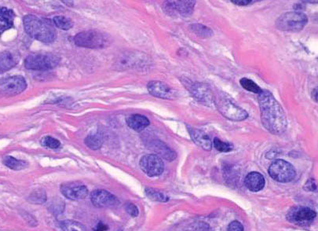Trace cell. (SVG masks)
Segmentation results:
<instances>
[{
    "label": "cell",
    "instance_id": "cell-1",
    "mask_svg": "<svg viewBox=\"0 0 318 231\" xmlns=\"http://www.w3.org/2000/svg\"><path fill=\"white\" fill-rule=\"evenodd\" d=\"M258 101L264 128L271 134H283L287 128V116L280 103L267 90H262L258 94Z\"/></svg>",
    "mask_w": 318,
    "mask_h": 231
},
{
    "label": "cell",
    "instance_id": "cell-2",
    "mask_svg": "<svg viewBox=\"0 0 318 231\" xmlns=\"http://www.w3.org/2000/svg\"><path fill=\"white\" fill-rule=\"evenodd\" d=\"M26 32L44 44H52L57 37L54 26L50 20L46 18H40L35 15H27L23 19Z\"/></svg>",
    "mask_w": 318,
    "mask_h": 231
},
{
    "label": "cell",
    "instance_id": "cell-3",
    "mask_svg": "<svg viewBox=\"0 0 318 231\" xmlns=\"http://www.w3.org/2000/svg\"><path fill=\"white\" fill-rule=\"evenodd\" d=\"M214 104L222 115L227 119L234 121H242L248 116L246 110L240 107L232 101L231 98L225 94H217L214 97Z\"/></svg>",
    "mask_w": 318,
    "mask_h": 231
},
{
    "label": "cell",
    "instance_id": "cell-4",
    "mask_svg": "<svg viewBox=\"0 0 318 231\" xmlns=\"http://www.w3.org/2000/svg\"><path fill=\"white\" fill-rule=\"evenodd\" d=\"M76 45L80 48L99 49L108 46L110 44V37L101 32L90 30L82 32L76 36L74 38Z\"/></svg>",
    "mask_w": 318,
    "mask_h": 231
},
{
    "label": "cell",
    "instance_id": "cell-5",
    "mask_svg": "<svg viewBox=\"0 0 318 231\" xmlns=\"http://www.w3.org/2000/svg\"><path fill=\"white\" fill-rule=\"evenodd\" d=\"M306 15L300 11H292L284 14L276 20L278 30L284 32H298L304 30L308 24Z\"/></svg>",
    "mask_w": 318,
    "mask_h": 231
},
{
    "label": "cell",
    "instance_id": "cell-6",
    "mask_svg": "<svg viewBox=\"0 0 318 231\" xmlns=\"http://www.w3.org/2000/svg\"><path fill=\"white\" fill-rule=\"evenodd\" d=\"M59 62L60 58L54 54L33 53L26 58L24 66L28 70L45 71L54 68Z\"/></svg>",
    "mask_w": 318,
    "mask_h": 231
},
{
    "label": "cell",
    "instance_id": "cell-7",
    "mask_svg": "<svg viewBox=\"0 0 318 231\" xmlns=\"http://www.w3.org/2000/svg\"><path fill=\"white\" fill-rule=\"evenodd\" d=\"M272 180L279 182H289L296 176V172L292 165L284 160H276L272 162L268 170Z\"/></svg>",
    "mask_w": 318,
    "mask_h": 231
},
{
    "label": "cell",
    "instance_id": "cell-8",
    "mask_svg": "<svg viewBox=\"0 0 318 231\" xmlns=\"http://www.w3.org/2000/svg\"><path fill=\"white\" fill-rule=\"evenodd\" d=\"M27 88L26 80L20 76L0 80V98L12 97L24 92Z\"/></svg>",
    "mask_w": 318,
    "mask_h": 231
},
{
    "label": "cell",
    "instance_id": "cell-9",
    "mask_svg": "<svg viewBox=\"0 0 318 231\" xmlns=\"http://www.w3.org/2000/svg\"><path fill=\"white\" fill-rule=\"evenodd\" d=\"M316 216V212L310 208L294 206L289 210L286 217L292 224L300 226H308L314 222Z\"/></svg>",
    "mask_w": 318,
    "mask_h": 231
},
{
    "label": "cell",
    "instance_id": "cell-10",
    "mask_svg": "<svg viewBox=\"0 0 318 231\" xmlns=\"http://www.w3.org/2000/svg\"><path fill=\"white\" fill-rule=\"evenodd\" d=\"M139 165L143 172L150 177L160 176L164 170L163 160L155 154L144 155L139 162Z\"/></svg>",
    "mask_w": 318,
    "mask_h": 231
},
{
    "label": "cell",
    "instance_id": "cell-11",
    "mask_svg": "<svg viewBox=\"0 0 318 231\" xmlns=\"http://www.w3.org/2000/svg\"><path fill=\"white\" fill-rule=\"evenodd\" d=\"M195 1H166L164 4V10L170 16H188L192 14Z\"/></svg>",
    "mask_w": 318,
    "mask_h": 231
},
{
    "label": "cell",
    "instance_id": "cell-12",
    "mask_svg": "<svg viewBox=\"0 0 318 231\" xmlns=\"http://www.w3.org/2000/svg\"><path fill=\"white\" fill-rule=\"evenodd\" d=\"M60 192L70 200H82L88 196V190L80 182H70L60 186Z\"/></svg>",
    "mask_w": 318,
    "mask_h": 231
},
{
    "label": "cell",
    "instance_id": "cell-13",
    "mask_svg": "<svg viewBox=\"0 0 318 231\" xmlns=\"http://www.w3.org/2000/svg\"><path fill=\"white\" fill-rule=\"evenodd\" d=\"M90 200L96 207H115L119 204V200L112 194L104 190H96L90 194Z\"/></svg>",
    "mask_w": 318,
    "mask_h": 231
},
{
    "label": "cell",
    "instance_id": "cell-14",
    "mask_svg": "<svg viewBox=\"0 0 318 231\" xmlns=\"http://www.w3.org/2000/svg\"><path fill=\"white\" fill-rule=\"evenodd\" d=\"M148 92L152 96L164 99L174 98L176 93L165 82L161 81H150L147 85Z\"/></svg>",
    "mask_w": 318,
    "mask_h": 231
},
{
    "label": "cell",
    "instance_id": "cell-15",
    "mask_svg": "<svg viewBox=\"0 0 318 231\" xmlns=\"http://www.w3.org/2000/svg\"><path fill=\"white\" fill-rule=\"evenodd\" d=\"M188 88L192 93V96L198 99V101L204 103H210L212 102V92L207 84H202V82H194Z\"/></svg>",
    "mask_w": 318,
    "mask_h": 231
},
{
    "label": "cell",
    "instance_id": "cell-16",
    "mask_svg": "<svg viewBox=\"0 0 318 231\" xmlns=\"http://www.w3.org/2000/svg\"><path fill=\"white\" fill-rule=\"evenodd\" d=\"M148 148L152 150L156 156L164 158L169 162H172L177 158V154L174 150H172V148H169L165 143L159 140L151 142L150 144H148Z\"/></svg>",
    "mask_w": 318,
    "mask_h": 231
},
{
    "label": "cell",
    "instance_id": "cell-17",
    "mask_svg": "<svg viewBox=\"0 0 318 231\" xmlns=\"http://www.w3.org/2000/svg\"><path fill=\"white\" fill-rule=\"evenodd\" d=\"M244 184L248 189L252 192H258L265 186L266 180L262 174L253 172L249 173L244 178Z\"/></svg>",
    "mask_w": 318,
    "mask_h": 231
},
{
    "label": "cell",
    "instance_id": "cell-18",
    "mask_svg": "<svg viewBox=\"0 0 318 231\" xmlns=\"http://www.w3.org/2000/svg\"><path fill=\"white\" fill-rule=\"evenodd\" d=\"M188 129L191 138H192V141L194 142L196 145L202 147V148H204L206 151H210L212 150V141H210V138L207 134H204L202 130L192 128H188Z\"/></svg>",
    "mask_w": 318,
    "mask_h": 231
},
{
    "label": "cell",
    "instance_id": "cell-19",
    "mask_svg": "<svg viewBox=\"0 0 318 231\" xmlns=\"http://www.w3.org/2000/svg\"><path fill=\"white\" fill-rule=\"evenodd\" d=\"M14 13L12 10L0 6V35L14 27Z\"/></svg>",
    "mask_w": 318,
    "mask_h": 231
},
{
    "label": "cell",
    "instance_id": "cell-20",
    "mask_svg": "<svg viewBox=\"0 0 318 231\" xmlns=\"http://www.w3.org/2000/svg\"><path fill=\"white\" fill-rule=\"evenodd\" d=\"M126 124L130 128L139 132L146 128L150 125V120L144 116L134 114L128 118Z\"/></svg>",
    "mask_w": 318,
    "mask_h": 231
},
{
    "label": "cell",
    "instance_id": "cell-21",
    "mask_svg": "<svg viewBox=\"0 0 318 231\" xmlns=\"http://www.w3.org/2000/svg\"><path fill=\"white\" fill-rule=\"evenodd\" d=\"M18 63L12 54L10 52H4L0 54V74H4L5 72L11 70Z\"/></svg>",
    "mask_w": 318,
    "mask_h": 231
},
{
    "label": "cell",
    "instance_id": "cell-22",
    "mask_svg": "<svg viewBox=\"0 0 318 231\" xmlns=\"http://www.w3.org/2000/svg\"><path fill=\"white\" fill-rule=\"evenodd\" d=\"M2 162L6 167L10 168L12 170H22L27 167V162L22 160H18L11 156H4Z\"/></svg>",
    "mask_w": 318,
    "mask_h": 231
},
{
    "label": "cell",
    "instance_id": "cell-23",
    "mask_svg": "<svg viewBox=\"0 0 318 231\" xmlns=\"http://www.w3.org/2000/svg\"><path fill=\"white\" fill-rule=\"evenodd\" d=\"M85 144L93 150H97L101 148L103 144V138L100 133L90 134L86 138Z\"/></svg>",
    "mask_w": 318,
    "mask_h": 231
},
{
    "label": "cell",
    "instance_id": "cell-24",
    "mask_svg": "<svg viewBox=\"0 0 318 231\" xmlns=\"http://www.w3.org/2000/svg\"><path fill=\"white\" fill-rule=\"evenodd\" d=\"M60 226L63 231H88L84 226L74 220H64Z\"/></svg>",
    "mask_w": 318,
    "mask_h": 231
},
{
    "label": "cell",
    "instance_id": "cell-25",
    "mask_svg": "<svg viewBox=\"0 0 318 231\" xmlns=\"http://www.w3.org/2000/svg\"><path fill=\"white\" fill-rule=\"evenodd\" d=\"M46 200V192L42 189L32 191L28 198V202L34 204H42Z\"/></svg>",
    "mask_w": 318,
    "mask_h": 231
},
{
    "label": "cell",
    "instance_id": "cell-26",
    "mask_svg": "<svg viewBox=\"0 0 318 231\" xmlns=\"http://www.w3.org/2000/svg\"><path fill=\"white\" fill-rule=\"evenodd\" d=\"M144 191H146V196L150 198V200H154V202H166L168 200V198L166 195L164 194L163 192L154 189V188L146 187Z\"/></svg>",
    "mask_w": 318,
    "mask_h": 231
},
{
    "label": "cell",
    "instance_id": "cell-27",
    "mask_svg": "<svg viewBox=\"0 0 318 231\" xmlns=\"http://www.w3.org/2000/svg\"><path fill=\"white\" fill-rule=\"evenodd\" d=\"M53 22L54 24L60 30H68L74 26L72 20L64 16H56L54 18Z\"/></svg>",
    "mask_w": 318,
    "mask_h": 231
},
{
    "label": "cell",
    "instance_id": "cell-28",
    "mask_svg": "<svg viewBox=\"0 0 318 231\" xmlns=\"http://www.w3.org/2000/svg\"><path fill=\"white\" fill-rule=\"evenodd\" d=\"M240 84L244 88L245 90H248V92L258 94L261 92L262 89L260 86L252 80L248 79V78H242L240 80Z\"/></svg>",
    "mask_w": 318,
    "mask_h": 231
},
{
    "label": "cell",
    "instance_id": "cell-29",
    "mask_svg": "<svg viewBox=\"0 0 318 231\" xmlns=\"http://www.w3.org/2000/svg\"><path fill=\"white\" fill-rule=\"evenodd\" d=\"M191 30L199 36L207 38L212 35V30L207 26L200 24H194L190 26Z\"/></svg>",
    "mask_w": 318,
    "mask_h": 231
},
{
    "label": "cell",
    "instance_id": "cell-30",
    "mask_svg": "<svg viewBox=\"0 0 318 231\" xmlns=\"http://www.w3.org/2000/svg\"><path fill=\"white\" fill-rule=\"evenodd\" d=\"M214 146L218 151L224 152H230L234 148L232 144L222 141L218 138H216L214 140Z\"/></svg>",
    "mask_w": 318,
    "mask_h": 231
},
{
    "label": "cell",
    "instance_id": "cell-31",
    "mask_svg": "<svg viewBox=\"0 0 318 231\" xmlns=\"http://www.w3.org/2000/svg\"><path fill=\"white\" fill-rule=\"evenodd\" d=\"M49 208L50 209V212H52L54 214H60L64 210V203L60 200V198H56L55 200H52L50 203Z\"/></svg>",
    "mask_w": 318,
    "mask_h": 231
},
{
    "label": "cell",
    "instance_id": "cell-32",
    "mask_svg": "<svg viewBox=\"0 0 318 231\" xmlns=\"http://www.w3.org/2000/svg\"><path fill=\"white\" fill-rule=\"evenodd\" d=\"M41 143L44 146L50 148H58L60 146V142L58 140H56L54 138L50 137V136H46V137L42 138V140H41Z\"/></svg>",
    "mask_w": 318,
    "mask_h": 231
},
{
    "label": "cell",
    "instance_id": "cell-33",
    "mask_svg": "<svg viewBox=\"0 0 318 231\" xmlns=\"http://www.w3.org/2000/svg\"><path fill=\"white\" fill-rule=\"evenodd\" d=\"M125 208H126V212L130 214V216L136 217L138 216V209L137 206L136 204H134L133 203L129 202V203L126 204Z\"/></svg>",
    "mask_w": 318,
    "mask_h": 231
},
{
    "label": "cell",
    "instance_id": "cell-34",
    "mask_svg": "<svg viewBox=\"0 0 318 231\" xmlns=\"http://www.w3.org/2000/svg\"><path fill=\"white\" fill-rule=\"evenodd\" d=\"M209 225L204 222H198L194 224L192 226V231H208Z\"/></svg>",
    "mask_w": 318,
    "mask_h": 231
},
{
    "label": "cell",
    "instance_id": "cell-35",
    "mask_svg": "<svg viewBox=\"0 0 318 231\" xmlns=\"http://www.w3.org/2000/svg\"><path fill=\"white\" fill-rule=\"evenodd\" d=\"M227 231H244L243 226L238 221H234L228 225Z\"/></svg>",
    "mask_w": 318,
    "mask_h": 231
},
{
    "label": "cell",
    "instance_id": "cell-36",
    "mask_svg": "<svg viewBox=\"0 0 318 231\" xmlns=\"http://www.w3.org/2000/svg\"><path fill=\"white\" fill-rule=\"evenodd\" d=\"M314 178H310L306 182V184L304 186V190L306 191H315L316 190V182Z\"/></svg>",
    "mask_w": 318,
    "mask_h": 231
},
{
    "label": "cell",
    "instance_id": "cell-37",
    "mask_svg": "<svg viewBox=\"0 0 318 231\" xmlns=\"http://www.w3.org/2000/svg\"><path fill=\"white\" fill-rule=\"evenodd\" d=\"M231 2L238 6H248L256 2V1H252V0H240V1H231Z\"/></svg>",
    "mask_w": 318,
    "mask_h": 231
},
{
    "label": "cell",
    "instance_id": "cell-38",
    "mask_svg": "<svg viewBox=\"0 0 318 231\" xmlns=\"http://www.w3.org/2000/svg\"><path fill=\"white\" fill-rule=\"evenodd\" d=\"M108 229V226L103 224L102 222H99L94 231H106Z\"/></svg>",
    "mask_w": 318,
    "mask_h": 231
},
{
    "label": "cell",
    "instance_id": "cell-39",
    "mask_svg": "<svg viewBox=\"0 0 318 231\" xmlns=\"http://www.w3.org/2000/svg\"><path fill=\"white\" fill-rule=\"evenodd\" d=\"M312 96H313L314 100L318 102V89H316V88L312 92Z\"/></svg>",
    "mask_w": 318,
    "mask_h": 231
},
{
    "label": "cell",
    "instance_id": "cell-40",
    "mask_svg": "<svg viewBox=\"0 0 318 231\" xmlns=\"http://www.w3.org/2000/svg\"><path fill=\"white\" fill-rule=\"evenodd\" d=\"M118 231H122V230H118Z\"/></svg>",
    "mask_w": 318,
    "mask_h": 231
}]
</instances>
